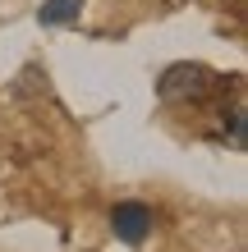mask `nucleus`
Masks as SVG:
<instances>
[{
  "mask_svg": "<svg viewBox=\"0 0 248 252\" xmlns=\"http://www.w3.org/2000/svg\"><path fill=\"white\" fill-rule=\"evenodd\" d=\"M110 229H115V239H120V243L138 248L152 234V206L147 202H115L110 206Z\"/></svg>",
  "mask_w": 248,
  "mask_h": 252,
  "instance_id": "f03ea898",
  "label": "nucleus"
},
{
  "mask_svg": "<svg viewBox=\"0 0 248 252\" xmlns=\"http://www.w3.org/2000/svg\"><path fill=\"white\" fill-rule=\"evenodd\" d=\"M78 14H83V0H41L37 23L41 28H69V23H78Z\"/></svg>",
  "mask_w": 248,
  "mask_h": 252,
  "instance_id": "7ed1b4c3",
  "label": "nucleus"
},
{
  "mask_svg": "<svg viewBox=\"0 0 248 252\" xmlns=\"http://www.w3.org/2000/svg\"><path fill=\"white\" fill-rule=\"evenodd\" d=\"M216 87H221V73L207 69V64H198V60H179V64H170L161 69V78H156V96L166 101V106H179V101H212L216 96Z\"/></svg>",
  "mask_w": 248,
  "mask_h": 252,
  "instance_id": "f257e3e1",
  "label": "nucleus"
}]
</instances>
